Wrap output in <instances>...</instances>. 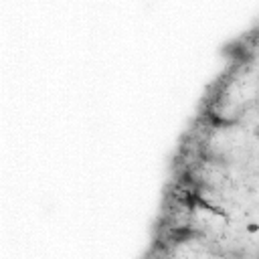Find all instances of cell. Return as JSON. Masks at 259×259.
Listing matches in <instances>:
<instances>
[{"mask_svg": "<svg viewBox=\"0 0 259 259\" xmlns=\"http://www.w3.org/2000/svg\"><path fill=\"white\" fill-rule=\"evenodd\" d=\"M182 204L188 208V210H206V212H212V214H219V217H225V210L214 206L212 202H208L200 190H186L182 194Z\"/></svg>", "mask_w": 259, "mask_h": 259, "instance_id": "obj_1", "label": "cell"}, {"mask_svg": "<svg viewBox=\"0 0 259 259\" xmlns=\"http://www.w3.org/2000/svg\"><path fill=\"white\" fill-rule=\"evenodd\" d=\"M221 53H223L225 57L237 61V63H247V61H251V51L243 45V40H231V42H227Z\"/></svg>", "mask_w": 259, "mask_h": 259, "instance_id": "obj_2", "label": "cell"}, {"mask_svg": "<svg viewBox=\"0 0 259 259\" xmlns=\"http://www.w3.org/2000/svg\"><path fill=\"white\" fill-rule=\"evenodd\" d=\"M196 237H198V231L192 229V227H188V225L174 227V229L170 231V239H172V243H178V245L188 243V241H192V239H196Z\"/></svg>", "mask_w": 259, "mask_h": 259, "instance_id": "obj_3", "label": "cell"}, {"mask_svg": "<svg viewBox=\"0 0 259 259\" xmlns=\"http://www.w3.org/2000/svg\"><path fill=\"white\" fill-rule=\"evenodd\" d=\"M206 121H208V125H210L212 130H225V127H231V125H235V119L223 117V115H219V113H214V111L206 113Z\"/></svg>", "mask_w": 259, "mask_h": 259, "instance_id": "obj_4", "label": "cell"}, {"mask_svg": "<svg viewBox=\"0 0 259 259\" xmlns=\"http://www.w3.org/2000/svg\"><path fill=\"white\" fill-rule=\"evenodd\" d=\"M247 231H249V233H257V231H259V225H257V223H251V225H247Z\"/></svg>", "mask_w": 259, "mask_h": 259, "instance_id": "obj_5", "label": "cell"}, {"mask_svg": "<svg viewBox=\"0 0 259 259\" xmlns=\"http://www.w3.org/2000/svg\"><path fill=\"white\" fill-rule=\"evenodd\" d=\"M257 136H259V130H257Z\"/></svg>", "mask_w": 259, "mask_h": 259, "instance_id": "obj_6", "label": "cell"}]
</instances>
